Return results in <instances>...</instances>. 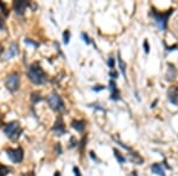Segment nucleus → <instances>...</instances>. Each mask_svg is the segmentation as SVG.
Here are the masks:
<instances>
[{"mask_svg": "<svg viewBox=\"0 0 178 176\" xmlns=\"http://www.w3.org/2000/svg\"><path fill=\"white\" fill-rule=\"evenodd\" d=\"M107 64L110 68V70H114V68H115V58H114V57H109L108 61H107Z\"/></svg>", "mask_w": 178, "mask_h": 176, "instance_id": "21", "label": "nucleus"}, {"mask_svg": "<svg viewBox=\"0 0 178 176\" xmlns=\"http://www.w3.org/2000/svg\"><path fill=\"white\" fill-rule=\"evenodd\" d=\"M31 100H32L33 104H37V103L42 101V100H43V96L41 95L39 92H33V93L31 94Z\"/></svg>", "mask_w": 178, "mask_h": 176, "instance_id": "17", "label": "nucleus"}, {"mask_svg": "<svg viewBox=\"0 0 178 176\" xmlns=\"http://www.w3.org/2000/svg\"><path fill=\"white\" fill-rule=\"evenodd\" d=\"M69 42H70V31L66 30L63 32V43L67 45V44H69Z\"/></svg>", "mask_w": 178, "mask_h": 176, "instance_id": "20", "label": "nucleus"}, {"mask_svg": "<svg viewBox=\"0 0 178 176\" xmlns=\"http://www.w3.org/2000/svg\"><path fill=\"white\" fill-rule=\"evenodd\" d=\"M173 10H169L168 12H165V13H160V12H157L156 10H151V17L153 18L156 25L159 28V30L161 31H165L168 28V20H169V17L172 15Z\"/></svg>", "mask_w": 178, "mask_h": 176, "instance_id": "2", "label": "nucleus"}, {"mask_svg": "<svg viewBox=\"0 0 178 176\" xmlns=\"http://www.w3.org/2000/svg\"><path fill=\"white\" fill-rule=\"evenodd\" d=\"M151 171L158 175V176H165V170H164V167L163 164H160V163H155V164L151 166Z\"/></svg>", "mask_w": 178, "mask_h": 176, "instance_id": "12", "label": "nucleus"}, {"mask_svg": "<svg viewBox=\"0 0 178 176\" xmlns=\"http://www.w3.org/2000/svg\"><path fill=\"white\" fill-rule=\"evenodd\" d=\"M28 79L34 85H43L46 81V74L43 68L34 62L28 68Z\"/></svg>", "mask_w": 178, "mask_h": 176, "instance_id": "1", "label": "nucleus"}, {"mask_svg": "<svg viewBox=\"0 0 178 176\" xmlns=\"http://www.w3.org/2000/svg\"><path fill=\"white\" fill-rule=\"evenodd\" d=\"M10 173H11V169L7 166L0 163V176H7Z\"/></svg>", "mask_w": 178, "mask_h": 176, "instance_id": "19", "label": "nucleus"}, {"mask_svg": "<svg viewBox=\"0 0 178 176\" xmlns=\"http://www.w3.org/2000/svg\"><path fill=\"white\" fill-rule=\"evenodd\" d=\"M90 107H94V108H96V109H100V111H102V112H105L106 109L103 108V107H100V105L99 104H93V105H89Z\"/></svg>", "mask_w": 178, "mask_h": 176, "instance_id": "26", "label": "nucleus"}, {"mask_svg": "<svg viewBox=\"0 0 178 176\" xmlns=\"http://www.w3.org/2000/svg\"><path fill=\"white\" fill-rule=\"evenodd\" d=\"M81 37H82V39H83V42H84L86 44H90V43H92L90 38H89V36H88L86 32H82V33H81Z\"/></svg>", "mask_w": 178, "mask_h": 176, "instance_id": "22", "label": "nucleus"}, {"mask_svg": "<svg viewBox=\"0 0 178 176\" xmlns=\"http://www.w3.org/2000/svg\"><path fill=\"white\" fill-rule=\"evenodd\" d=\"M52 131L56 133V136H63L66 134V125H64V121L61 117H58L54 124L52 126Z\"/></svg>", "mask_w": 178, "mask_h": 176, "instance_id": "7", "label": "nucleus"}, {"mask_svg": "<svg viewBox=\"0 0 178 176\" xmlns=\"http://www.w3.org/2000/svg\"><path fill=\"white\" fill-rule=\"evenodd\" d=\"M109 91L112 92L110 100H113V101H119V100L121 99L120 98V92H119L118 87H117V83H115V81H114V80L109 81Z\"/></svg>", "mask_w": 178, "mask_h": 176, "instance_id": "8", "label": "nucleus"}, {"mask_svg": "<svg viewBox=\"0 0 178 176\" xmlns=\"http://www.w3.org/2000/svg\"><path fill=\"white\" fill-rule=\"evenodd\" d=\"M71 127L77 132H83V130L86 129V121L84 120H72Z\"/></svg>", "mask_w": 178, "mask_h": 176, "instance_id": "13", "label": "nucleus"}, {"mask_svg": "<svg viewBox=\"0 0 178 176\" xmlns=\"http://www.w3.org/2000/svg\"><path fill=\"white\" fill-rule=\"evenodd\" d=\"M46 100H48V104H49L50 108H51L52 111H55V112H62V111H64V108H66L64 101H63V99L61 98V95L57 92L50 93Z\"/></svg>", "mask_w": 178, "mask_h": 176, "instance_id": "3", "label": "nucleus"}, {"mask_svg": "<svg viewBox=\"0 0 178 176\" xmlns=\"http://www.w3.org/2000/svg\"><path fill=\"white\" fill-rule=\"evenodd\" d=\"M25 43H26V44H30V45H33L34 48H37L38 45H39L38 43H36V42H33L32 39H29V38H26V39H25Z\"/></svg>", "mask_w": 178, "mask_h": 176, "instance_id": "24", "label": "nucleus"}, {"mask_svg": "<svg viewBox=\"0 0 178 176\" xmlns=\"http://www.w3.org/2000/svg\"><path fill=\"white\" fill-rule=\"evenodd\" d=\"M23 176H34V173L31 171V173H28V174H24Z\"/></svg>", "mask_w": 178, "mask_h": 176, "instance_id": "34", "label": "nucleus"}, {"mask_svg": "<svg viewBox=\"0 0 178 176\" xmlns=\"http://www.w3.org/2000/svg\"><path fill=\"white\" fill-rule=\"evenodd\" d=\"M4 29V20L0 18V30H3Z\"/></svg>", "mask_w": 178, "mask_h": 176, "instance_id": "33", "label": "nucleus"}, {"mask_svg": "<svg viewBox=\"0 0 178 176\" xmlns=\"http://www.w3.org/2000/svg\"><path fill=\"white\" fill-rule=\"evenodd\" d=\"M176 74H177V70H176L175 66H172V64H169V70H168V74H166V79L169 80V78H170V75H171V79H170V80L175 79V76H176Z\"/></svg>", "mask_w": 178, "mask_h": 176, "instance_id": "18", "label": "nucleus"}, {"mask_svg": "<svg viewBox=\"0 0 178 176\" xmlns=\"http://www.w3.org/2000/svg\"><path fill=\"white\" fill-rule=\"evenodd\" d=\"M128 158H130V161L132 163H134V164H143V163H144L143 157L139 154H137V152H131L128 155Z\"/></svg>", "mask_w": 178, "mask_h": 176, "instance_id": "14", "label": "nucleus"}, {"mask_svg": "<svg viewBox=\"0 0 178 176\" xmlns=\"http://www.w3.org/2000/svg\"><path fill=\"white\" fill-rule=\"evenodd\" d=\"M56 151L58 152L57 155H61V154H62V149H61V143H57V145H56Z\"/></svg>", "mask_w": 178, "mask_h": 176, "instance_id": "32", "label": "nucleus"}, {"mask_svg": "<svg viewBox=\"0 0 178 176\" xmlns=\"http://www.w3.org/2000/svg\"><path fill=\"white\" fill-rule=\"evenodd\" d=\"M175 50H178V44H176V45H172V46L168 48V49H166V51H168V53H170V51H175Z\"/></svg>", "mask_w": 178, "mask_h": 176, "instance_id": "29", "label": "nucleus"}, {"mask_svg": "<svg viewBox=\"0 0 178 176\" xmlns=\"http://www.w3.org/2000/svg\"><path fill=\"white\" fill-rule=\"evenodd\" d=\"M132 176H138V174H137V171H132Z\"/></svg>", "mask_w": 178, "mask_h": 176, "instance_id": "35", "label": "nucleus"}, {"mask_svg": "<svg viewBox=\"0 0 178 176\" xmlns=\"http://www.w3.org/2000/svg\"><path fill=\"white\" fill-rule=\"evenodd\" d=\"M29 6H30L29 1H14L13 3V10L18 15H24L25 10H26Z\"/></svg>", "mask_w": 178, "mask_h": 176, "instance_id": "10", "label": "nucleus"}, {"mask_svg": "<svg viewBox=\"0 0 178 176\" xmlns=\"http://www.w3.org/2000/svg\"><path fill=\"white\" fill-rule=\"evenodd\" d=\"M144 49H145V53L146 54L150 53V46H148V42L147 41H144Z\"/></svg>", "mask_w": 178, "mask_h": 176, "instance_id": "28", "label": "nucleus"}, {"mask_svg": "<svg viewBox=\"0 0 178 176\" xmlns=\"http://www.w3.org/2000/svg\"><path fill=\"white\" fill-rule=\"evenodd\" d=\"M113 154H114V157L117 158V161L120 163V164H125V163H126V158L123 157V155H121V152L119 151L118 149H113Z\"/></svg>", "mask_w": 178, "mask_h": 176, "instance_id": "15", "label": "nucleus"}, {"mask_svg": "<svg viewBox=\"0 0 178 176\" xmlns=\"http://www.w3.org/2000/svg\"><path fill=\"white\" fill-rule=\"evenodd\" d=\"M77 144H79L77 139H76V138H75V137H71V138H70V148H74V146H77Z\"/></svg>", "mask_w": 178, "mask_h": 176, "instance_id": "23", "label": "nucleus"}, {"mask_svg": "<svg viewBox=\"0 0 178 176\" xmlns=\"http://www.w3.org/2000/svg\"><path fill=\"white\" fill-rule=\"evenodd\" d=\"M118 62H119L120 71L123 74V78L126 79V64H125V62H122V58L120 57V53H118Z\"/></svg>", "mask_w": 178, "mask_h": 176, "instance_id": "16", "label": "nucleus"}, {"mask_svg": "<svg viewBox=\"0 0 178 176\" xmlns=\"http://www.w3.org/2000/svg\"><path fill=\"white\" fill-rule=\"evenodd\" d=\"M168 98H169V101L173 105H178V86L171 87L169 92H168Z\"/></svg>", "mask_w": 178, "mask_h": 176, "instance_id": "9", "label": "nucleus"}, {"mask_svg": "<svg viewBox=\"0 0 178 176\" xmlns=\"http://www.w3.org/2000/svg\"><path fill=\"white\" fill-rule=\"evenodd\" d=\"M109 75H110V78H112V80L114 79V80H115L117 78H118V73L115 71V70H110L109 71Z\"/></svg>", "mask_w": 178, "mask_h": 176, "instance_id": "25", "label": "nucleus"}, {"mask_svg": "<svg viewBox=\"0 0 178 176\" xmlns=\"http://www.w3.org/2000/svg\"><path fill=\"white\" fill-rule=\"evenodd\" d=\"M20 132H21V129L19 126L18 121H11L4 127V133L6 134V137L11 138V139H17L20 136Z\"/></svg>", "mask_w": 178, "mask_h": 176, "instance_id": "5", "label": "nucleus"}, {"mask_svg": "<svg viewBox=\"0 0 178 176\" xmlns=\"http://www.w3.org/2000/svg\"><path fill=\"white\" fill-rule=\"evenodd\" d=\"M17 53H18V44L13 42V43H11V45L8 46L7 51H6L5 55H4V58H5V60H10V58H12V57H14V56L17 55Z\"/></svg>", "mask_w": 178, "mask_h": 176, "instance_id": "11", "label": "nucleus"}, {"mask_svg": "<svg viewBox=\"0 0 178 176\" xmlns=\"http://www.w3.org/2000/svg\"><path fill=\"white\" fill-rule=\"evenodd\" d=\"M0 125H1V119H0Z\"/></svg>", "mask_w": 178, "mask_h": 176, "instance_id": "36", "label": "nucleus"}, {"mask_svg": "<svg viewBox=\"0 0 178 176\" xmlns=\"http://www.w3.org/2000/svg\"><path fill=\"white\" fill-rule=\"evenodd\" d=\"M74 174H75V176H81V173H80V169H79V167H74Z\"/></svg>", "mask_w": 178, "mask_h": 176, "instance_id": "31", "label": "nucleus"}, {"mask_svg": "<svg viewBox=\"0 0 178 176\" xmlns=\"http://www.w3.org/2000/svg\"><path fill=\"white\" fill-rule=\"evenodd\" d=\"M6 154L10 158V161L12 163H16V164H18V163H20L23 159H24V150L21 146L19 148H14V149H7L6 150Z\"/></svg>", "mask_w": 178, "mask_h": 176, "instance_id": "6", "label": "nucleus"}, {"mask_svg": "<svg viewBox=\"0 0 178 176\" xmlns=\"http://www.w3.org/2000/svg\"><path fill=\"white\" fill-rule=\"evenodd\" d=\"M105 89V86H95V87H93V91H95V92H100V91H103Z\"/></svg>", "mask_w": 178, "mask_h": 176, "instance_id": "27", "label": "nucleus"}, {"mask_svg": "<svg viewBox=\"0 0 178 176\" xmlns=\"http://www.w3.org/2000/svg\"><path fill=\"white\" fill-rule=\"evenodd\" d=\"M19 83H20V75H19V73L14 71V73H11L10 75H7L6 81H5V85H6L7 89H8L11 93H14V92L18 91Z\"/></svg>", "mask_w": 178, "mask_h": 176, "instance_id": "4", "label": "nucleus"}, {"mask_svg": "<svg viewBox=\"0 0 178 176\" xmlns=\"http://www.w3.org/2000/svg\"><path fill=\"white\" fill-rule=\"evenodd\" d=\"M89 155H90V157H92V159H93V161H95V162L100 163V159L96 157V155H94V152H93V151H90V152H89Z\"/></svg>", "mask_w": 178, "mask_h": 176, "instance_id": "30", "label": "nucleus"}]
</instances>
